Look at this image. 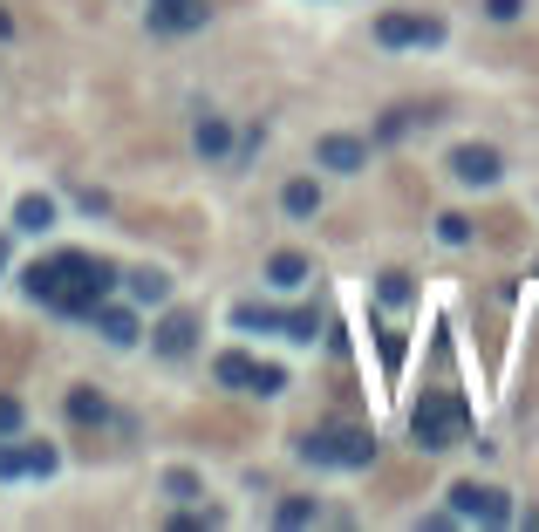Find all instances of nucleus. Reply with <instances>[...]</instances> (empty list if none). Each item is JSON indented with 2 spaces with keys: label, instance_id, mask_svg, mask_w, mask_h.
<instances>
[{
  "label": "nucleus",
  "instance_id": "nucleus-1",
  "mask_svg": "<svg viewBox=\"0 0 539 532\" xmlns=\"http://www.w3.org/2000/svg\"><path fill=\"white\" fill-rule=\"evenodd\" d=\"M116 280H123V273H116L110 260L62 246V253H48V260L28 266V280H21V287H28V301H48L55 314H96Z\"/></svg>",
  "mask_w": 539,
  "mask_h": 532
},
{
  "label": "nucleus",
  "instance_id": "nucleus-2",
  "mask_svg": "<svg viewBox=\"0 0 539 532\" xmlns=\"http://www.w3.org/2000/svg\"><path fill=\"white\" fill-rule=\"evenodd\" d=\"M301 457L321 471H362V464H376V437L369 430H308Z\"/></svg>",
  "mask_w": 539,
  "mask_h": 532
},
{
  "label": "nucleus",
  "instance_id": "nucleus-3",
  "mask_svg": "<svg viewBox=\"0 0 539 532\" xmlns=\"http://www.w3.org/2000/svg\"><path fill=\"white\" fill-rule=\"evenodd\" d=\"M410 437H417L424 451H451L464 437V403L458 396H424V403L410 410Z\"/></svg>",
  "mask_w": 539,
  "mask_h": 532
},
{
  "label": "nucleus",
  "instance_id": "nucleus-4",
  "mask_svg": "<svg viewBox=\"0 0 539 532\" xmlns=\"http://www.w3.org/2000/svg\"><path fill=\"white\" fill-rule=\"evenodd\" d=\"M451 519H471V526H505V519H512V505H505V492H492V485H458V492H451Z\"/></svg>",
  "mask_w": 539,
  "mask_h": 532
},
{
  "label": "nucleus",
  "instance_id": "nucleus-5",
  "mask_svg": "<svg viewBox=\"0 0 539 532\" xmlns=\"http://www.w3.org/2000/svg\"><path fill=\"white\" fill-rule=\"evenodd\" d=\"M376 41H383V48H437L444 28L424 21V14H383V21H376Z\"/></svg>",
  "mask_w": 539,
  "mask_h": 532
},
{
  "label": "nucleus",
  "instance_id": "nucleus-6",
  "mask_svg": "<svg viewBox=\"0 0 539 532\" xmlns=\"http://www.w3.org/2000/svg\"><path fill=\"white\" fill-rule=\"evenodd\" d=\"M451 171H458V185H499L505 157L492 151V144H464V151L451 157Z\"/></svg>",
  "mask_w": 539,
  "mask_h": 532
},
{
  "label": "nucleus",
  "instance_id": "nucleus-7",
  "mask_svg": "<svg viewBox=\"0 0 539 532\" xmlns=\"http://www.w3.org/2000/svg\"><path fill=\"white\" fill-rule=\"evenodd\" d=\"M314 157H321L328 171H362V164H369V144H362V137H321Z\"/></svg>",
  "mask_w": 539,
  "mask_h": 532
},
{
  "label": "nucleus",
  "instance_id": "nucleus-8",
  "mask_svg": "<svg viewBox=\"0 0 539 532\" xmlns=\"http://www.w3.org/2000/svg\"><path fill=\"white\" fill-rule=\"evenodd\" d=\"M151 28H157V35H192V28H205V7H198V0H178V7H151Z\"/></svg>",
  "mask_w": 539,
  "mask_h": 532
},
{
  "label": "nucleus",
  "instance_id": "nucleus-9",
  "mask_svg": "<svg viewBox=\"0 0 539 532\" xmlns=\"http://www.w3.org/2000/svg\"><path fill=\"white\" fill-rule=\"evenodd\" d=\"M192 342H198L192 314H164V321H157V355H192Z\"/></svg>",
  "mask_w": 539,
  "mask_h": 532
},
{
  "label": "nucleus",
  "instance_id": "nucleus-10",
  "mask_svg": "<svg viewBox=\"0 0 539 532\" xmlns=\"http://www.w3.org/2000/svg\"><path fill=\"white\" fill-rule=\"evenodd\" d=\"M89 321H96V328H103L116 348H130V342H137V314H123V307H96Z\"/></svg>",
  "mask_w": 539,
  "mask_h": 532
},
{
  "label": "nucleus",
  "instance_id": "nucleus-11",
  "mask_svg": "<svg viewBox=\"0 0 539 532\" xmlns=\"http://www.w3.org/2000/svg\"><path fill=\"white\" fill-rule=\"evenodd\" d=\"M253 369H260V362H253V355H239V348H232V355H219V362H212V376L226 382V389H253Z\"/></svg>",
  "mask_w": 539,
  "mask_h": 532
},
{
  "label": "nucleus",
  "instance_id": "nucleus-12",
  "mask_svg": "<svg viewBox=\"0 0 539 532\" xmlns=\"http://www.w3.org/2000/svg\"><path fill=\"white\" fill-rule=\"evenodd\" d=\"M123 280H130V301H144V307H157L164 294H171V280H164L157 266H144V273H123Z\"/></svg>",
  "mask_w": 539,
  "mask_h": 532
},
{
  "label": "nucleus",
  "instance_id": "nucleus-13",
  "mask_svg": "<svg viewBox=\"0 0 539 532\" xmlns=\"http://www.w3.org/2000/svg\"><path fill=\"white\" fill-rule=\"evenodd\" d=\"M14 226H21V232H48V226H55V205H48V198H35V191H28V198L14 205Z\"/></svg>",
  "mask_w": 539,
  "mask_h": 532
},
{
  "label": "nucleus",
  "instance_id": "nucleus-14",
  "mask_svg": "<svg viewBox=\"0 0 539 532\" xmlns=\"http://www.w3.org/2000/svg\"><path fill=\"white\" fill-rule=\"evenodd\" d=\"M267 280H273V287H287V294H294V287L308 280V260H301V253H273V260H267Z\"/></svg>",
  "mask_w": 539,
  "mask_h": 532
},
{
  "label": "nucleus",
  "instance_id": "nucleus-15",
  "mask_svg": "<svg viewBox=\"0 0 539 532\" xmlns=\"http://www.w3.org/2000/svg\"><path fill=\"white\" fill-rule=\"evenodd\" d=\"M314 519H321V505H314V498H280V505H273V526H314Z\"/></svg>",
  "mask_w": 539,
  "mask_h": 532
},
{
  "label": "nucleus",
  "instance_id": "nucleus-16",
  "mask_svg": "<svg viewBox=\"0 0 539 532\" xmlns=\"http://www.w3.org/2000/svg\"><path fill=\"white\" fill-rule=\"evenodd\" d=\"M280 335H287V342H314V335H321V314H314V307H294V314H280Z\"/></svg>",
  "mask_w": 539,
  "mask_h": 532
},
{
  "label": "nucleus",
  "instance_id": "nucleus-17",
  "mask_svg": "<svg viewBox=\"0 0 539 532\" xmlns=\"http://www.w3.org/2000/svg\"><path fill=\"white\" fill-rule=\"evenodd\" d=\"M21 451V478H48L55 471V444H14Z\"/></svg>",
  "mask_w": 539,
  "mask_h": 532
},
{
  "label": "nucleus",
  "instance_id": "nucleus-18",
  "mask_svg": "<svg viewBox=\"0 0 539 532\" xmlns=\"http://www.w3.org/2000/svg\"><path fill=\"white\" fill-rule=\"evenodd\" d=\"M198 151H205V157H226L232 151V130L219 123V116H205V123H198Z\"/></svg>",
  "mask_w": 539,
  "mask_h": 532
},
{
  "label": "nucleus",
  "instance_id": "nucleus-19",
  "mask_svg": "<svg viewBox=\"0 0 539 532\" xmlns=\"http://www.w3.org/2000/svg\"><path fill=\"white\" fill-rule=\"evenodd\" d=\"M287 212H294V219L321 212V191H314V178H294V185H287Z\"/></svg>",
  "mask_w": 539,
  "mask_h": 532
},
{
  "label": "nucleus",
  "instance_id": "nucleus-20",
  "mask_svg": "<svg viewBox=\"0 0 539 532\" xmlns=\"http://www.w3.org/2000/svg\"><path fill=\"white\" fill-rule=\"evenodd\" d=\"M69 417H76V423H103V417H110V403L89 396V389H76V396H69Z\"/></svg>",
  "mask_w": 539,
  "mask_h": 532
},
{
  "label": "nucleus",
  "instance_id": "nucleus-21",
  "mask_svg": "<svg viewBox=\"0 0 539 532\" xmlns=\"http://www.w3.org/2000/svg\"><path fill=\"white\" fill-rule=\"evenodd\" d=\"M383 307H410V273H383Z\"/></svg>",
  "mask_w": 539,
  "mask_h": 532
},
{
  "label": "nucleus",
  "instance_id": "nucleus-22",
  "mask_svg": "<svg viewBox=\"0 0 539 532\" xmlns=\"http://www.w3.org/2000/svg\"><path fill=\"white\" fill-rule=\"evenodd\" d=\"M437 232H444L451 246H464V239H471V219H464V212H444V219H437Z\"/></svg>",
  "mask_w": 539,
  "mask_h": 532
},
{
  "label": "nucleus",
  "instance_id": "nucleus-23",
  "mask_svg": "<svg viewBox=\"0 0 539 532\" xmlns=\"http://www.w3.org/2000/svg\"><path fill=\"white\" fill-rule=\"evenodd\" d=\"M253 389H260V396H280V389H287V376H280L273 362H260V369H253Z\"/></svg>",
  "mask_w": 539,
  "mask_h": 532
},
{
  "label": "nucleus",
  "instance_id": "nucleus-24",
  "mask_svg": "<svg viewBox=\"0 0 539 532\" xmlns=\"http://www.w3.org/2000/svg\"><path fill=\"white\" fill-rule=\"evenodd\" d=\"M410 123H417V110H389V116H383V130H376V137H403Z\"/></svg>",
  "mask_w": 539,
  "mask_h": 532
},
{
  "label": "nucleus",
  "instance_id": "nucleus-25",
  "mask_svg": "<svg viewBox=\"0 0 539 532\" xmlns=\"http://www.w3.org/2000/svg\"><path fill=\"white\" fill-rule=\"evenodd\" d=\"M14 430H21V403H14V396H0V437H14Z\"/></svg>",
  "mask_w": 539,
  "mask_h": 532
},
{
  "label": "nucleus",
  "instance_id": "nucleus-26",
  "mask_svg": "<svg viewBox=\"0 0 539 532\" xmlns=\"http://www.w3.org/2000/svg\"><path fill=\"white\" fill-rule=\"evenodd\" d=\"M164 492H171V498H192L198 478H192V471H171V478H164Z\"/></svg>",
  "mask_w": 539,
  "mask_h": 532
},
{
  "label": "nucleus",
  "instance_id": "nucleus-27",
  "mask_svg": "<svg viewBox=\"0 0 539 532\" xmlns=\"http://www.w3.org/2000/svg\"><path fill=\"white\" fill-rule=\"evenodd\" d=\"M485 14H492V21H512V14H519V0H485Z\"/></svg>",
  "mask_w": 539,
  "mask_h": 532
},
{
  "label": "nucleus",
  "instance_id": "nucleus-28",
  "mask_svg": "<svg viewBox=\"0 0 539 532\" xmlns=\"http://www.w3.org/2000/svg\"><path fill=\"white\" fill-rule=\"evenodd\" d=\"M0 35H14V21H7V7H0Z\"/></svg>",
  "mask_w": 539,
  "mask_h": 532
},
{
  "label": "nucleus",
  "instance_id": "nucleus-29",
  "mask_svg": "<svg viewBox=\"0 0 539 532\" xmlns=\"http://www.w3.org/2000/svg\"><path fill=\"white\" fill-rule=\"evenodd\" d=\"M151 7H178V0H151Z\"/></svg>",
  "mask_w": 539,
  "mask_h": 532
},
{
  "label": "nucleus",
  "instance_id": "nucleus-30",
  "mask_svg": "<svg viewBox=\"0 0 539 532\" xmlns=\"http://www.w3.org/2000/svg\"><path fill=\"white\" fill-rule=\"evenodd\" d=\"M0 266H7V246H0Z\"/></svg>",
  "mask_w": 539,
  "mask_h": 532
}]
</instances>
